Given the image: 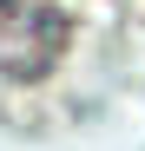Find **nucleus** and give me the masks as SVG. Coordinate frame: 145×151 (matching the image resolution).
I'll return each mask as SVG.
<instances>
[{
	"label": "nucleus",
	"mask_w": 145,
	"mask_h": 151,
	"mask_svg": "<svg viewBox=\"0 0 145 151\" xmlns=\"http://www.w3.org/2000/svg\"><path fill=\"white\" fill-rule=\"evenodd\" d=\"M66 53V13L46 0H0V72L40 79Z\"/></svg>",
	"instance_id": "f257e3e1"
}]
</instances>
